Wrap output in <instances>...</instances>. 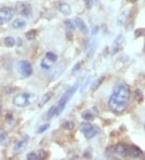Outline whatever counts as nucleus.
<instances>
[{
    "label": "nucleus",
    "mask_w": 145,
    "mask_h": 160,
    "mask_svg": "<svg viewBox=\"0 0 145 160\" xmlns=\"http://www.w3.org/2000/svg\"><path fill=\"white\" fill-rule=\"evenodd\" d=\"M83 156L85 157V158H91L92 157V153H91V151H90V149L87 148L85 149V151H84V154H83Z\"/></svg>",
    "instance_id": "31"
},
{
    "label": "nucleus",
    "mask_w": 145,
    "mask_h": 160,
    "mask_svg": "<svg viewBox=\"0 0 145 160\" xmlns=\"http://www.w3.org/2000/svg\"><path fill=\"white\" fill-rule=\"evenodd\" d=\"M142 151L136 146H129L128 155L134 158H140L142 156Z\"/></svg>",
    "instance_id": "14"
},
{
    "label": "nucleus",
    "mask_w": 145,
    "mask_h": 160,
    "mask_svg": "<svg viewBox=\"0 0 145 160\" xmlns=\"http://www.w3.org/2000/svg\"><path fill=\"white\" fill-rule=\"evenodd\" d=\"M128 150L129 146H127L126 144L119 143L115 146V152L117 155H119L120 157H127V156H128Z\"/></svg>",
    "instance_id": "11"
},
{
    "label": "nucleus",
    "mask_w": 145,
    "mask_h": 160,
    "mask_svg": "<svg viewBox=\"0 0 145 160\" xmlns=\"http://www.w3.org/2000/svg\"><path fill=\"white\" fill-rule=\"evenodd\" d=\"M135 36L136 37H144L145 36V28H138L135 31Z\"/></svg>",
    "instance_id": "28"
},
{
    "label": "nucleus",
    "mask_w": 145,
    "mask_h": 160,
    "mask_svg": "<svg viewBox=\"0 0 145 160\" xmlns=\"http://www.w3.org/2000/svg\"><path fill=\"white\" fill-rule=\"evenodd\" d=\"M5 45L8 48H12L16 44V40L14 39V37H7L4 40Z\"/></svg>",
    "instance_id": "22"
},
{
    "label": "nucleus",
    "mask_w": 145,
    "mask_h": 160,
    "mask_svg": "<svg viewBox=\"0 0 145 160\" xmlns=\"http://www.w3.org/2000/svg\"><path fill=\"white\" fill-rule=\"evenodd\" d=\"M144 127H145V125H144Z\"/></svg>",
    "instance_id": "39"
},
{
    "label": "nucleus",
    "mask_w": 145,
    "mask_h": 160,
    "mask_svg": "<svg viewBox=\"0 0 145 160\" xmlns=\"http://www.w3.org/2000/svg\"><path fill=\"white\" fill-rule=\"evenodd\" d=\"M15 16V11L12 7H5L0 8V25H3L12 20Z\"/></svg>",
    "instance_id": "6"
},
{
    "label": "nucleus",
    "mask_w": 145,
    "mask_h": 160,
    "mask_svg": "<svg viewBox=\"0 0 145 160\" xmlns=\"http://www.w3.org/2000/svg\"><path fill=\"white\" fill-rule=\"evenodd\" d=\"M18 70L22 76L29 77L32 74V65L28 61H21L19 62Z\"/></svg>",
    "instance_id": "8"
},
{
    "label": "nucleus",
    "mask_w": 145,
    "mask_h": 160,
    "mask_svg": "<svg viewBox=\"0 0 145 160\" xmlns=\"http://www.w3.org/2000/svg\"><path fill=\"white\" fill-rule=\"evenodd\" d=\"M37 155L39 157V159H42V158H44L46 157V152L44 150H40L37 153Z\"/></svg>",
    "instance_id": "32"
},
{
    "label": "nucleus",
    "mask_w": 145,
    "mask_h": 160,
    "mask_svg": "<svg viewBox=\"0 0 145 160\" xmlns=\"http://www.w3.org/2000/svg\"><path fill=\"white\" fill-rule=\"evenodd\" d=\"M38 100V95L34 93L23 92L13 98V105L19 108H26L33 105Z\"/></svg>",
    "instance_id": "2"
},
{
    "label": "nucleus",
    "mask_w": 145,
    "mask_h": 160,
    "mask_svg": "<svg viewBox=\"0 0 145 160\" xmlns=\"http://www.w3.org/2000/svg\"><path fill=\"white\" fill-rule=\"evenodd\" d=\"M135 99L136 101H138L139 103H141L143 100V95L142 91L140 89H137L135 91Z\"/></svg>",
    "instance_id": "23"
},
{
    "label": "nucleus",
    "mask_w": 145,
    "mask_h": 160,
    "mask_svg": "<svg viewBox=\"0 0 145 160\" xmlns=\"http://www.w3.org/2000/svg\"><path fill=\"white\" fill-rule=\"evenodd\" d=\"M130 100V88L123 82L118 83L113 89L109 99L108 105L111 110L115 113H121L126 110Z\"/></svg>",
    "instance_id": "1"
},
{
    "label": "nucleus",
    "mask_w": 145,
    "mask_h": 160,
    "mask_svg": "<svg viewBox=\"0 0 145 160\" xmlns=\"http://www.w3.org/2000/svg\"><path fill=\"white\" fill-rule=\"evenodd\" d=\"M54 116H56V105L51 107L47 112V118L48 119H52Z\"/></svg>",
    "instance_id": "25"
},
{
    "label": "nucleus",
    "mask_w": 145,
    "mask_h": 160,
    "mask_svg": "<svg viewBox=\"0 0 145 160\" xmlns=\"http://www.w3.org/2000/svg\"><path fill=\"white\" fill-rule=\"evenodd\" d=\"M62 126L64 129H65V130H74V123L73 122V121H65V122H64V123L62 125Z\"/></svg>",
    "instance_id": "27"
},
{
    "label": "nucleus",
    "mask_w": 145,
    "mask_h": 160,
    "mask_svg": "<svg viewBox=\"0 0 145 160\" xmlns=\"http://www.w3.org/2000/svg\"><path fill=\"white\" fill-rule=\"evenodd\" d=\"M80 130L86 139H92L93 137H96L101 132V130L98 126L94 125L89 122H83L80 125Z\"/></svg>",
    "instance_id": "4"
},
{
    "label": "nucleus",
    "mask_w": 145,
    "mask_h": 160,
    "mask_svg": "<svg viewBox=\"0 0 145 160\" xmlns=\"http://www.w3.org/2000/svg\"><path fill=\"white\" fill-rule=\"evenodd\" d=\"M90 1H91V2H92L93 3H95V2H97V0H90Z\"/></svg>",
    "instance_id": "36"
},
{
    "label": "nucleus",
    "mask_w": 145,
    "mask_h": 160,
    "mask_svg": "<svg viewBox=\"0 0 145 160\" xmlns=\"http://www.w3.org/2000/svg\"><path fill=\"white\" fill-rule=\"evenodd\" d=\"M50 128V124H44V125H40L39 128H38V130H37V133H43L45 131L48 130Z\"/></svg>",
    "instance_id": "26"
},
{
    "label": "nucleus",
    "mask_w": 145,
    "mask_h": 160,
    "mask_svg": "<svg viewBox=\"0 0 145 160\" xmlns=\"http://www.w3.org/2000/svg\"><path fill=\"white\" fill-rule=\"evenodd\" d=\"M36 35H37L36 31L35 30V29H32V30L28 31V33H26V38H27L28 40L32 41V40L36 39Z\"/></svg>",
    "instance_id": "24"
},
{
    "label": "nucleus",
    "mask_w": 145,
    "mask_h": 160,
    "mask_svg": "<svg viewBox=\"0 0 145 160\" xmlns=\"http://www.w3.org/2000/svg\"><path fill=\"white\" fill-rule=\"evenodd\" d=\"M90 80H91V78H88L85 81V83H84V84H83L82 86H81V93H82L85 91V90L86 89V87H87L88 84H89V83L90 82Z\"/></svg>",
    "instance_id": "30"
},
{
    "label": "nucleus",
    "mask_w": 145,
    "mask_h": 160,
    "mask_svg": "<svg viewBox=\"0 0 145 160\" xmlns=\"http://www.w3.org/2000/svg\"><path fill=\"white\" fill-rule=\"evenodd\" d=\"M144 158H145V155H144Z\"/></svg>",
    "instance_id": "38"
},
{
    "label": "nucleus",
    "mask_w": 145,
    "mask_h": 160,
    "mask_svg": "<svg viewBox=\"0 0 145 160\" xmlns=\"http://www.w3.org/2000/svg\"><path fill=\"white\" fill-rule=\"evenodd\" d=\"M78 88V84H75L74 86L71 87L69 88L63 94L61 98L57 103V105H56V116H60L61 112L64 110V108L69 101V100L74 96V93L76 92V91Z\"/></svg>",
    "instance_id": "3"
},
{
    "label": "nucleus",
    "mask_w": 145,
    "mask_h": 160,
    "mask_svg": "<svg viewBox=\"0 0 145 160\" xmlns=\"http://www.w3.org/2000/svg\"><path fill=\"white\" fill-rule=\"evenodd\" d=\"M12 28H15V29H17V30H22L23 28H26L27 26V23L26 21L23 19H16L12 23Z\"/></svg>",
    "instance_id": "15"
},
{
    "label": "nucleus",
    "mask_w": 145,
    "mask_h": 160,
    "mask_svg": "<svg viewBox=\"0 0 145 160\" xmlns=\"http://www.w3.org/2000/svg\"><path fill=\"white\" fill-rule=\"evenodd\" d=\"M28 142H29V136L28 135H24L22 139H20L19 142L16 143V145L13 147V152L15 154L19 153V151H22L27 145H28Z\"/></svg>",
    "instance_id": "10"
},
{
    "label": "nucleus",
    "mask_w": 145,
    "mask_h": 160,
    "mask_svg": "<svg viewBox=\"0 0 145 160\" xmlns=\"http://www.w3.org/2000/svg\"><path fill=\"white\" fill-rule=\"evenodd\" d=\"M104 78H98V79H95V81H93L92 84H91V86H90V88L92 91H95L98 88L100 85L102 84V82H103Z\"/></svg>",
    "instance_id": "21"
},
{
    "label": "nucleus",
    "mask_w": 145,
    "mask_h": 160,
    "mask_svg": "<svg viewBox=\"0 0 145 160\" xmlns=\"http://www.w3.org/2000/svg\"><path fill=\"white\" fill-rule=\"evenodd\" d=\"M9 136L5 132H0V144L3 146H7L10 144Z\"/></svg>",
    "instance_id": "16"
},
{
    "label": "nucleus",
    "mask_w": 145,
    "mask_h": 160,
    "mask_svg": "<svg viewBox=\"0 0 145 160\" xmlns=\"http://www.w3.org/2000/svg\"><path fill=\"white\" fill-rule=\"evenodd\" d=\"M16 12L18 14L26 18H29L32 14V6L27 2H18L16 5Z\"/></svg>",
    "instance_id": "7"
},
{
    "label": "nucleus",
    "mask_w": 145,
    "mask_h": 160,
    "mask_svg": "<svg viewBox=\"0 0 145 160\" xmlns=\"http://www.w3.org/2000/svg\"><path fill=\"white\" fill-rule=\"evenodd\" d=\"M127 16H128V12H127V11H124L123 12H122V13L119 15V16L118 17V20H117L118 25L119 26L123 25V24L124 23L125 21H126V20H127Z\"/></svg>",
    "instance_id": "19"
},
{
    "label": "nucleus",
    "mask_w": 145,
    "mask_h": 160,
    "mask_svg": "<svg viewBox=\"0 0 145 160\" xmlns=\"http://www.w3.org/2000/svg\"><path fill=\"white\" fill-rule=\"evenodd\" d=\"M81 117H82L84 120L88 121H94L95 119V115L92 112L90 111V110H85L81 113Z\"/></svg>",
    "instance_id": "17"
},
{
    "label": "nucleus",
    "mask_w": 145,
    "mask_h": 160,
    "mask_svg": "<svg viewBox=\"0 0 145 160\" xmlns=\"http://www.w3.org/2000/svg\"><path fill=\"white\" fill-rule=\"evenodd\" d=\"M64 25H65V28H66V30L69 31V32H72L75 29V22L72 20H67L65 22H64Z\"/></svg>",
    "instance_id": "20"
},
{
    "label": "nucleus",
    "mask_w": 145,
    "mask_h": 160,
    "mask_svg": "<svg viewBox=\"0 0 145 160\" xmlns=\"http://www.w3.org/2000/svg\"><path fill=\"white\" fill-rule=\"evenodd\" d=\"M53 91H49V92H47L46 94H44V95L42 96L40 101V106L46 105L47 103L50 100L51 98L53 97Z\"/></svg>",
    "instance_id": "18"
},
{
    "label": "nucleus",
    "mask_w": 145,
    "mask_h": 160,
    "mask_svg": "<svg viewBox=\"0 0 145 160\" xmlns=\"http://www.w3.org/2000/svg\"><path fill=\"white\" fill-rule=\"evenodd\" d=\"M57 55L53 52H47L44 58L42 59L41 62H40V66L43 69L49 70L55 65L56 62H57Z\"/></svg>",
    "instance_id": "5"
},
{
    "label": "nucleus",
    "mask_w": 145,
    "mask_h": 160,
    "mask_svg": "<svg viewBox=\"0 0 145 160\" xmlns=\"http://www.w3.org/2000/svg\"><path fill=\"white\" fill-rule=\"evenodd\" d=\"M143 51H144L145 53V44H144V46H143Z\"/></svg>",
    "instance_id": "37"
},
{
    "label": "nucleus",
    "mask_w": 145,
    "mask_h": 160,
    "mask_svg": "<svg viewBox=\"0 0 145 160\" xmlns=\"http://www.w3.org/2000/svg\"><path fill=\"white\" fill-rule=\"evenodd\" d=\"M81 68V65L80 63H77L76 65L74 66V68H73V72H77L79 70H80Z\"/></svg>",
    "instance_id": "33"
},
{
    "label": "nucleus",
    "mask_w": 145,
    "mask_h": 160,
    "mask_svg": "<svg viewBox=\"0 0 145 160\" xmlns=\"http://www.w3.org/2000/svg\"><path fill=\"white\" fill-rule=\"evenodd\" d=\"M27 158L29 160H36L39 159V157L37 155V154L34 153V152H32V153H29L27 155Z\"/></svg>",
    "instance_id": "29"
},
{
    "label": "nucleus",
    "mask_w": 145,
    "mask_h": 160,
    "mask_svg": "<svg viewBox=\"0 0 145 160\" xmlns=\"http://www.w3.org/2000/svg\"><path fill=\"white\" fill-rule=\"evenodd\" d=\"M129 2H131V3H135V2H136L138 0H127Z\"/></svg>",
    "instance_id": "35"
},
{
    "label": "nucleus",
    "mask_w": 145,
    "mask_h": 160,
    "mask_svg": "<svg viewBox=\"0 0 145 160\" xmlns=\"http://www.w3.org/2000/svg\"><path fill=\"white\" fill-rule=\"evenodd\" d=\"M2 101H1V100H0V114H1V112H2Z\"/></svg>",
    "instance_id": "34"
},
{
    "label": "nucleus",
    "mask_w": 145,
    "mask_h": 160,
    "mask_svg": "<svg viewBox=\"0 0 145 160\" xmlns=\"http://www.w3.org/2000/svg\"><path fill=\"white\" fill-rule=\"evenodd\" d=\"M74 22H75V25H76L77 28H78V30L80 31L81 33L84 35H87L89 33V28L84 22V20L79 18V17H76L74 20Z\"/></svg>",
    "instance_id": "12"
},
{
    "label": "nucleus",
    "mask_w": 145,
    "mask_h": 160,
    "mask_svg": "<svg viewBox=\"0 0 145 160\" xmlns=\"http://www.w3.org/2000/svg\"><path fill=\"white\" fill-rule=\"evenodd\" d=\"M125 44V38L123 35H119L115 39L113 43L112 49H111V55H115L123 48Z\"/></svg>",
    "instance_id": "9"
},
{
    "label": "nucleus",
    "mask_w": 145,
    "mask_h": 160,
    "mask_svg": "<svg viewBox=\"0 0 145 160\" xmlns=\"http://www.w3.org/2000/svg\"><path fill=\"white\" fill-rule=\"evenodd\" d=\"M57 9L61 14L64 15V16H69L72 12L71 7L68 3H60L58 5Z\"/></svg>",
    "instance_id": "13"
}]
</instances>
